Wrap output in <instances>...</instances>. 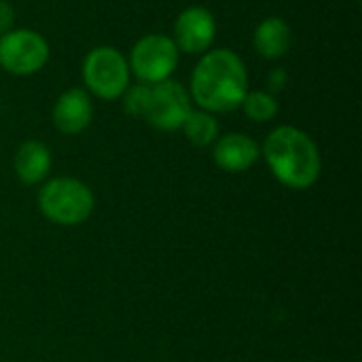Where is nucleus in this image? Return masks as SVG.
I'll use <instances>...</instances> for the list:
<instances>
[{"mask_svg":"<svg viewBox=\"0 0 362 362\" xmlns=\"http://www.w3.org/2000/svg\"><path fill=\"white\" fill-rule=\"evenodd\" d=\"M293 42V30L286 19L282 17H267L263 19L252 34L255 51L265 59H280L288 53Z\"/></svg>","mask_w":362,"mask_h":362,"instance_id":"f8f14e48","label":"nucleus"},{"mask_svg":"<svg viewBox=\"0 0 362 362\" xmlns=\"http://www.w3.org/2000/svg\"><path fill=\"white\" fill-rule=\"evenodd\" d=\"M191 110L193 100L189 95V89L182 87L178 81L168 78L151 85L142 121L159 132H176L182 127Z\"/></svg>","mask_w":362,"mask_h":362,"instance_id":"0eeeda50","label":"nucleus"},{"mask_svg":"<svg viewBox=\"0 0 362 362\" xmlns=\"http://www.w3.org/2000/svg\"><path fill=\"white\" fill-rule=\"evenodd\" d=\"M15 23V11L6 0H0V34L13 30Z\"/></svg>","mask_w":362,"mask_h":362,"instance_id":"dca6fc26","label":"nucleus"},{"mask_svg":"<svg viewBox=\"0 0 362 362\" xmlns=\"http://www.w3.org/2000/svg\"><path fill=\"white\" fill-rule=\"evenodd\" d=\"M148 89L151 85L138 83V85H129L125 89V93L121 95L123 100V110L132 117V119H142L144 110H146V100H148Z\"/></svg>","mask_w":362,"mask_h":362,"instance_id":"2eb2a0df","label":"nucleus"},{"mask_svg":"<svg viewBox=\"0 0 362 362\" xmlns=\"http://www.w3.org/2000/svg\"><path fill=\"white\" fill-rule=\"evenodd\" d=\"M261 155L274 178L286 189L305 191L320 180V148L308 132L295 125L272 129L261 146Z\"/></svg>","mask_w":362,"mask_h":362,"instance_id":"f03ea898","label":"nucleus"},{"mask_svg":"<svg viewBox=\"0 0 362 362\" xmlns=\"http://www.w3.org/2000/svg\"><path fill=\"white\" fill-rule=\"evenodd\" d=\"M51 165H53L51 151L40 140L21 142L19 148L15 151V157H13L15 176L21 185H28V187L42 185L49 178Z\"/></svg>","mask_w":362,"mask_h":362,"instance_id":"9b49d317","label":"nucleus"},{"mask_svg":"<svg viewBox=\"0 0 362 362\" xmlns=\"http://www.w3.org/2000/svg\"><path fill=\"white\" fill-rule=\"evenodd\" d=\"M180 129L185 132V138L193 146H199V148L212 146L221 136V125H218L216 117L212 112L202 110V108L191 110V115L187 117V121L182 123Z\"/></svg>","mask_w":362,"mask_h":362,"instance_id":"ddd939ff","label":"nucleus"},{"mask_svg":"<svg viewBox=\"0 0 362 362\" xmlns=\"http://www.w3.org/2000/svg\"><path fill=\"white\" fill-rule=\"evenodd\" d=\"M248 70L231 49H210L191 72V100L206 112H231L248 93Z\"/></svg>","mask_w":362,"mask_h":362,"instance_id":"f257e3e1","label":"nucleus"},{"mask_svg":"<svg viewBox=\"0 0 362 362\" xmlns=\"http://www.w3.org/2000/svg\"><path fill=\"white\" fill-rule=\"evenodd\" d=\"M83 83L89 95L100 100H119L129 83V64L127 57L117 47H95L83 59Z\"/></svg>","mask_w":362,"mask_h":362,"instance_id":"20e7f679","label":"nucleus"},{"mask_svg":"<svg viewBox=\"0 0 362 362\" xmlns=\"http://www.w3.org/2000/svg\"><path fill=\"white\" fill-rule=\"evenodd\" d=\"M216 38V19L206 6H187L174 21V36L178 51L204 55Z\"/></svg>","mask_w":362,"mask_h":362,"instance_id":"6e6552de","label":"nucleus"},{"mask_svg":"<svg viewBox=\"0 0 362 362\" xmlns=\"http://www.w3.org/2000/svg\"><path fill=\"white\" fill-rule=\"evenodd\" d=\"M91 119H93V102L91 95L81 87L66 89L57 98L51 110V121L55 129L64 136L83 134L91 125Z\"/></svg>","mask_w":362,"mask_h":362,"instance_id":"1a4fd4ad","label":"nucleus"},{"mask_svg":"<svg viewBox=\"0 0 362 362\" xmlns=\"http://www.w3.org/2000/svg\"><path fill=\"white\" fill-rule=\"evenodd\" d=\"M267 83H269V89L276 93V91H282L288 83V74L284 68H274L267 76Z\"/></svg>","mask_w":362,"mask_h":362,"instance_id":"f3484780","label":"nucleus"},{"mask_svg":"<svg viewBox=\"0 0 362 362\" xmlns=\"http://www.w3.org/2000/svg\"><path fill=\"white\" fill-rule=\"evenodd\" d=\"M180 59V51L172 36L165 34H146L136 45L132 47L129 53V72L144 83V85H155L161 81H168Z\"/></svg>","mask_w":362,"mask_h":362,"instance_id":"39448f33","label":"nucleus"},{"mask_svg":"<svg viewBox=\"0 0 362 362\" xmlns=\"http://www.w3.org/2000/svg\"><path fill=\"white\" fill-rule=\"evenodd\" d=\"M49 62V42L30 28L0 34V68L15 76L40 72Z\"/></svg>","mask_w":362,"mask_h":362,"instance_id":"423d86ee","label":"nucleus"},{"mask_svg":"<svg viewBox=\"0 0 362 362\" xmlns=\"http://www.w3.org/2000/svg\"><path fill=\"white\" fill-rule=\"evenodd\" d=\"M40 214L57 227H76L91 218L95 195L91 187L72 176L47 178L36 195Z\"/></svg>","mask_w":362,"mask_h":362,"instance_id":"7ed1b4c3","label":"nucleus"},{"mask_svg":"<svg viewBox=\"0 0 362 362\" xmlns=\"http://www.w3.org/2000/svg\"><path fill=\"white\" fill-rule=\"evenodd\" d=\"M212 159L223 172L242 174L261 159V144L246 134L231 132L218 136V140L212 144Z\"/></svg>","mask_w":362,"mask_h":362,"instance_id":"9d476101","label":"nucleus"},{"mask_svg":"<svg viewBox=\"0 0 362 362\" xmlns=\"http://www.w3.org/2000/svg\"><path fill=\"white\" fill-rule=\"evenodd\" d=\"M244 115L255 121V123H267L272 119H276L280 104L276 100V95L272 91H248L242 106Z\"/></svg>","mask_w":362,"mask_h":362,"instance_id":"4468645a","label":"nucleus"}]
</instances>
